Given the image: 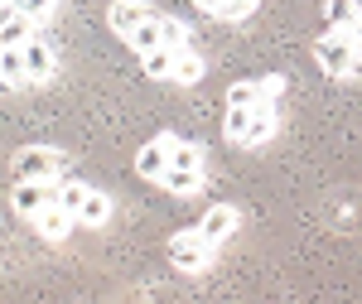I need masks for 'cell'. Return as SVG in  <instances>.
Wrapping results in <instances>:
<instances>
[{
    "instance_id": "4fadbf2b",
    "label": "cell",
    "mask_w": 362,
    "mask_h": 304,
    "mask_svg": "<svg viewBox=\"0 0 362 304\" xmlns=\"http://www.w3.org/2000/svg\"><path fill=\"white\" fill-rule=\"evenodd\" d=\"M0 78L10 87H29V68H25V44H0Z\"/></svg>"
},
{
    "instance_id": "44dd1931",
    "label": "cell",
    "mask_w": 362,
    "mask_h": 304,
    "mask_svg": "<svg viewBox=\"0 0 362 304\" xmlns=\"http://www.w3.org/2000/svg\"><path fill=\"white\" fill-rule=\"evenodd\" d=\"M266 97H261V83H237L227 87V107H261Z\"/></svg>"
},
{
    "instance_id": "484cf974",
    "label": "cell",
    "mask_w": 362,
    "mask_h": 304,
    "mask_svg": "<svg viewBox=\"0 0 362 304\" xmlns=\"http://www.w3.org/2000/svg\"><path fill=\"white\" fill-rule=\"evenodd\" d=\"M256 83H261V97H266V102H271L276 92H285V78H256Z\"/></svg>"
},
{
    "instance_id": "277c9868",
    "label": "cell",
    "mask_w": 362,
    "mask_h": 304,
    "mask_svg": "<svg viewBox=\"0 0 362 304\" xmlns=\"http://www.w3.org/2000/svg\"><path fill=\"white\" fill-rule=\"evenodd\" d=\"M58 169H63V155L49 145H25L15 155V179H58Z\"/></svg>"
},
{
    "instance_id": "d6986e66",
    "label": "cell",
    "mask_w": 362,
    "mask_h": 304,
    "mask_svg": "<svg viewBox=\"0 0 362 304\" xmlns=\"http://www.w3.org/2000/svg\"><path fill=\"white\" fill-rule=\"evenodd\" d=\"M145 63V78H169L174 73V49H150V54H140Z\"/></svg>"
},
{
    "instance_id": "9a60e30c",
    "label": "cell",
    "mask_w": 362,
    "mask_h": 304,
    "mask_svg": "<svg viewBox=\"0 0 362 304\" xmlns=\"http://www.w3.org/2000/svg\"><path fill=\"white\" fill-rule=\"evenodd\" d=\"M169 83H179V87L203 83V58H198L194 49H179V54H174V73H169Z\"/></svg>"
},
{
    "instance_id": "8fae6325",
    "label": "cell",
    "mask_w": 362,
    "mask_h": 304,
    "mask_svg": "<svg viewBox=\"0 0 362 304\" xmlns=\"http://www.w3.org/2000/svg\"><path fill=\"white\" fill-rule=\"evenodd\" d=\"M126 44L136 49V54H150V49H165V15H150V20H140L131 34H126Z\"/></svg>"
},
{
    "instance_id": "603a6c76",
    "label": "cell",
    "mask_w": 362,
    "mask_h": 304,
    "mask_svg": "<svg viewBox=\"0 0 362 304\" xmlns=\"http://www.w3.org/2000/svg\"><path fill=\"white\" fill-rule=\"evenodd\" d=\"M165 49H189V25L184 20H165Z\"/></svg>"
},
{
    "instance_id": "cb8c5ba5",
    "label": "cell",
    "mask_w": 362,
    "mask_h": 304,
    "mask_svg": "<svg viewBox=\"0 0 362 304\" xmlns=\"http://www.w3.org/2000/svg\"><path fill=\"white\" fill-rule=\"evenodd\" d=\"M256 5H261V0H223L218 20H232V25H237V20H247L251 10H256Z\"/></svg>"
},
{
    "instance_id": "4316f807",
    "label": "cell",
    "mask_w": 362,
    "mask_h": 304,
    "mask_svg": "<svg viewBox=\"0 0 362 304\" xmlns=\"http://www.w3.org/2000/svg\"><path fill=\"white\" fill-rule=\"evenodd\" d=\"M198 10H203V15H218V10H223V0H194Z\"/></svg>"
},
{
    "instance_id": "ac0fdd59",
    "label": "cell",
    "mask_w": 362,
    "mask_h": 304,
    "mask_svg": "<svg viewBox=\"0 0 362 304\" xmlns=\"http://www.w3.org/2000/svg\"><path fill=\"white\" fill-rule=\"evenodd\" d=\"M251 111H256V107H227V121H223V136L232 140V145H242V140H247V126H251Z\"/></svg>"
},
{
    "instance_id": "7c38bea8",
    "label": "cell",
    "mask_w": 362,
    "mask_h": 304,
    "mask_svg": "<svg viewBox=\"0 0 362 304\" xmlns=\"http://www.w3.org/2000/svg\"><path fill=\"white\" fill-rule=\"evenodd\" d=\"M34 25H39V20L25 15L20 5L5 10V15H0V44H29V39H34Z\"/></svg>"
},
{
    "instance_id": "4dcf8cb0",
    "label": "cell",
    "mask_w": 362,
    "mask_h": 304,
    "mask_svg": "<svg viewBox=\"0 0 362 304\" xmlns=\"http://www.w3.org/2000/svg\"><path fill=\"white\" fill-rule=\"evenodd\" d=\"M15 5H25V0H15Z\"/></svg>"
},
{
    "instance_id": "e0dca14e",
    "label": "cell",
    "mask_w": 362,
    "mask_h": 304,
    "mask_svg": "<svg viewBox=\"0 0 362 304\" xmlns=\"http://www.w3.org/2000/svg\"><path fill=\"white\" fill-rule=\"evenodd\" d=\"M107 218H112V198L92 189V194L83 198V208H78V222H87V227H102Z\"/></svg>"
},
{
    "instance_id": "83f0119b",
    "label": "cell",
    "mask_w": 362,
    "mask_h": 304,
    "mask_svg": "<svg viewBox=\"0 0 362 304\" xmlns=\"http://www.w3.org/2000/svg\"><path fill=\"white\" fill-rule=\"evenodd\" d=\"M353 39H358V49H362V20H358V29H353Z\"/></svg>"
},
{
    "instance_id": "3957f363",
    "label": "cell",
    "mask_w": 362,
    "mask_h": 304,
    "mask_svg": "<svg viewBox=\"0 0 362 304\" xmlns=\"http://www.w3.org/2000/svg\"><path fill=\"white\" fill-rule=\"evenodd\" d=\"M10 203H15V213H20V218L34 222L49 203H58V179H15Z\"/></svg>"
},
{
    "instance_id": "5bb4252c",
    "label": "cell",
    "mask_w": 362,
    "mask_h": 304,
    "mask_svg": "<svg viewBox=\"0 0 362 304\" xmlns=\"http://www.w3.org/2000/svg\"><path fill=\"white\" fill-rule=\"evenodd\" d=\"M271 136H276V107L261 102V107L251 111V126H247V140H242V145H266Z\"/></svg>"
},
{
    "instance_id": "ba28073f",
    "label": "cell",
    "mask_w": 362,
    "mask_h": 304,
    "mask_svg": "<svg viewBox=\"0 0 362 304\" xmlns=\"http://www.w3.org/2000/svg\"><path fill=\"white\" fill-rule=\"evenodd\" d=\"M25 68H29V83H54V44H44L34 34L25 44Z\"/></svg>"
},
{
    "instance_id": "7a4b0ae2",
    "label": "cell",
    "mask_w": 362,
    "mask_h": 304,
    "mask_svg": "<svg viewBox=\"0 0 362 304\" xmlns=\"http://www.w3.org/2000/svg\"><path fill=\"white\" fill-rule=\"evenodd\" d=\"M208 261H213V242L189 227V232H179V237H169V266H179L184 276H198V271H208Z\"/></svg>"
},
{
    "instance_id": "2e32d148",
    "label": "cell",
    "mask_w": 362,
    "mask_h": 304,
    "mask_svg": "<svg viewBox=\"0 0 362 304\" xmlns=\"http://www.w3.org/2000/svg\"><path fill=\"white\" fill-rule=\"evenodd\" d=\"M160 184H165L169 194H179V198H184V194H198V184H203V169H179V165H169Z\"/></svg>"
},
{
    "instance_id": "8992f818",
    "label": "cell",
    "mask_w": 362,
    "mask_h": 304,
    "mask_svg": "<svg viewBox=\"0 0 362 304\" xmlns=\"http://www.w3.org/2000/svg\"><path fill=\"white\" fill-rule=\"evenodd\" d=\"M237 222H242V218H237V208H227V203H213V208L203 213V222H198V232H203V237L218 247V242H227V237L237 232Z\"/></svg>"
},
{
    "instance_id": "9c48e42d",
    "label": "cell",
    "mask_w": 362,
    "mask_h": 304,
    "mask_svg": "<svg viewBox=\"0 0 362 304\" xmlns=\"http://www.w3.org/2000/svg\"><path fill=\"white\" fill-rule=\"evenodd\" d=\"M150 15H155V10H150L145 0H116L112 10H107V25H112L116 34L126 39V34H131V29H136L140 20H150Z\"/></svg>"
},
{
    "instance_id": "30bf717a",
    "label": "cell",
    "mask_w": 362,
    "mask_h": 304,
    "mask_svg": "<svg viewBox=\"0 0 362 304\" xmlns=\"http://www.w3.org/2000/svg\"><path fill=\"white\" fill-rule=\"evenodd\" d=\"M73 213H68V208H58V203H49V208H44V213H39V218H34V227H39V237H44V242H63V237H68V232H73Z\"/></svg>"
},
{
    "instance_id": "52a82bcc",
    "label": "cell",
    "mask_w": 362,
    "mask_h": 304,
    "mask_svg": "<svg viewBox=\"0 0 362 304\" xmlns=\"http://www.w3.org/2000/svg\"><path fill=\"white\" fill-rule=\"evenodd\" d=\"M358 20H362L358 0H329V5H324V34H353Z\"/></svg>"
},
{
    "instance_id": "f546056e",
    "label": "cell",
    "mask_w": 362,
    "mask_h": 304,
    "mask_svg": "<svg viewBox=\"0 0 362 304\" xmlns=\"http://www.w3.org/2000/svg\"><path fill=\"white\" fill-rule=\"evenodd\" d=\"M0 92H15V87H10V83H5V78H0Z\"/></svg>"
},
{
    "instance_id": "7402d4cb",
    "label": "cell",
    "mask_w": 362,
    "mask_h": 304,
    "mask_svg": "<svg viewBox=\"0 0 362 304\" xmlns=\"http://www.w3.org/2000/svg\"><path fill=\"white\" fill-rule=\"evenodd\" d=\"M169 165H179V169H203V150H198V145H189V140H179V145H174V155H169Z\"/></svg>"
},
{
    "instance_id": "d4e9b609",
    "label": "cell",
    "mask_w": 362,
    "mask_h": 304,
    "mask_svg": "<svg viewBox=\"0 0 362 304\" xmlns=\"http://www.w3.org/2000/svg\"><path fill=\"white\" fill-rule=\"evenodd\" d=\"M54 5H58V0H25L20 10H25V15H34V20H44V15H49Z\"/></svg>"
},
{
    "instance_id": "6da1fadb",
    "label": "cell",
    "mask_w": 362,
    "mask_h": 304,
    "mask_svg": "<svg viewBox=\"0 0 362 304\" xmlns=\"http://www.w3.org/2000/svg\"><path fill=\"white\" fill-rule=\"evenodd\" d=\"M314 58H319L324 73H334V78H353V73H358V39H353V34H319Z\"/></svg>"
},
{
    "instance_id": "ffe728a7",
    "label": "cell",
    "mask_w": 362,
    "mask_h": 304,
    "mask_svg": "<svg viewBox=\"0 0 362 304\" xmlns=\"http://www.w3.org/2000/svg\"><path fill=\"white\" fill-rule=\"evenodd\" d=\"M87 194H92L87 184H78V179H63V184H58V208H68V213L78 218V208H83Z\"/></svg>"
},
{
    "instance_id": "5b68a950",
    "label": "cell",
    "mask_w": 362,
    "mask_h": 304,
    "mask_svg": "<svg viewBox=\"0 0 362 304\" xmlns=\"http://www.w3.org/2000/svg\"><path fill=\"white\" fill-rule=\"evenodd\" d=\"M174 145H179L174 136H155L150 145H140V155H136V174H140V179H155V184H160V179H165V169H169Z\"/></svg>"
},
{
    "instance_id": "f1b7e54d",
    "label": "cell",
    "mask_w": 362,
    "mask_h": 304,
    "mask_svg": "<svg viewBox=\"0 0 362 304\" xmlns=\"http://www.w3.org/2000/svg\"><path fill=\"white\" fill-rule=\"evenodd\" d=\"M5 10H15V0H0V15H5Z\"/></svg>"
}]
</instances>
